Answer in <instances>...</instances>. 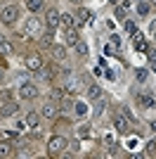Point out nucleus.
<instances>
[{
	"label": "nucleus",
	"instance_id": "obj_24",
	"mask_svg": "<svg viewBox=\"0 0 156 159\" xmlns=\"http://www.w3.org/2000/svg\"><path fill=\"white\" fill-rule=\"evenodd\" d=\"M64 98V90L59 88V90H52V100H62Z\"/></svg>",
	"mask_w": 156,
	"mask_h": 159
},
{
	"label": "nucleus",
	"instance_id": "obj_5",
	"mask_svg": "<svg viewBox=\"0 0 156 159\" xmlns=\"http://www.w3.org/2000/svg\"><path fill=\"white\" fill-rule=\"evenodd\" d=\"M0 19L5 21V24H14L17 21V7H2V14H0Z\"/></svg>",
	"mask_w": 156,
	"mask_h": 159
},
{
	"label": "nucleus",
	"instance_id": "obj_25",
	"mask_svg": "<svg viewBox=\"0 0 156 159\" xmlns=\"http://www.w3.org/2000/svg\"><path fill=\"white\" fill-rule=\"evenodd\" d=\"M43 43H45V45H50V43H52V29L45 33V36H43Z\"/></svg>",
	"mask_w": 156,
	"mask_h": 159
},
{
	"label": "nucleus",
	"instance_id": "obj_13",
	"mask_svg": "<svg viewBox=\"0 0 156 159\" xmlns=\"http://www.w3.org/2000/svg\"><path fill=\"white\" fill-rule=\"evenodd\" d=\"M26 5L31 12H40V7H43V0H26Z\"/></svg>",
	"mask_w": 156,
	"mask_h": 159
},
{
	"label": "nucleus",
	"instance_id": "obj_22",
	"mask_svg": "<svg viewBox=\"0 0 156 159\" xmlns=\"http://www.w3.org/2000/svg\"><path fill=\"white\" fill-rule=\"evenodd\" d=\"M10 150H12V147L7 145V143H0V157H7V154H10Z\"/></svg>",
	"mask_w": 156,
	"mask_h": 159
},
{
	"label": "nucleus",
	"instance_id": "obj_6",
	"mask_svg": "<svg viewBox=\"0 0 156 159\" xmlns=\"http://www.w3.org/2000/svg\"><path fill=\"white\" fill-rule=\"evenodd\" d=\"M26 66H28L31 71L43 69V57H40V55H28V57H26Z\"/></svg>",
	"mask_w": 156,
	"mask_h": 159
},
{
	"label": "nucleus",
	"instance_id": "obj_26",
	"mask_svg": "<svg viewBox=\"0 0 156 159\" xmlns=\"http://www.w3.org/2000/svg\"><path fill=\"white\" fill-rule=\"evenodd\" d=\"M147 79V71H144V69H137V81H144Z\"/></svg>",
	"mask_w": 156,
	"mask_h": 159
},
{
	"label": "nucleus",
	"instance_id": "obj_7",
	"mask_svg": "<svg viewBox=\"0 0 156 159\" xmlns=\"http://www.w3.org/2000/svg\"><path fill=\"white\" fill-rule=\"evenodd\" d=\"M26 33H40V21L36 19V17H31V19L26 21Z\"/></svg>",
	"mask_w": 156,
	"mask_h": 159
},
{
	"label": "nucleus",
	"instance_id": "obj_16",
	"mask_svg": "<svg viewBox=\"0 0 156 159\" xmlns=\"http://www.w3.org/2000/svg\"><path fill=\"white\" fill-rule=\"evenodd\" d=\"M62 24H64V26H69V29H73V14L64 12V14H62Z\"/></svg>",
	"mask_w": 156,
	"mask_h": 159
},
{
	"label": "nucleus",
	"instance_id": "obj_18",
	"mask_svg": "<svg viewBox=\"0 0 156 159\" xmlns=\"http://www.w3.org/2000/svg\"><path fill=\"white\" fill-rule=\"evenodd\" d=\"M140 102H142L144 107H154V98H151V95H140Z\"/></svg>",
	"mask_w": 156,
	"mask_h": 159
},
{
	"label": "nucleus",
	"instance_id": "obj_31",
	"mask_svg": "<svg viewBox=\"0 0 156 159\" xmlns=\"http://www.w3.org/2000/svg\"><path fill=\"white\" fill-rule=\"evenodd\" d=\"M151 126H154V128H156V121H154V124H151Z\"/></svg>",
	"mask_w": 156,
	"mask_h": 159
},
{
	"label": "nucleus",
	"instance_id": "obj_21",
	"mask_svg": "<svg viewBox=\"0 0 156 159\" xmlns=\"http://www.w3.org/2000/svg\"><path fill=\"white\" fill-rule=\"evenodd\" d=\"M38 79H43V81H50V79H52V71H50V69H43V71L38 69Z\"/></svg>",
	"mask_w": 156,
	"mask_h": 159
},
{
	"label": "nucleus",
	"instance_id": "obj_14",
	"mask_svg": "<svg viewBox=\"0 0 156 159\" xmlns=\"http://www.w3.org/2000/svg\"><path fill=\"white\" fill-rule=\"evenodd\" d=\"M14 112H17V105H14V102H7V105L2 107V116H12Z\"/></svg>",
	"mask_w": 156,
	"mask_h": 159
},
{
	"label": "nucleus",
	"instance_id": "obj_27",
	"mask_svg": "<svg viewBox=\"0 0 156 159\" xmlns=\"http://www.w3.org/2000/svg\"><path fill=\"white\" fill-rule=\"evenodd\" d=\"M156 152V143H149V145H147V154H154Z\"/></svg>",
	"mask_w": 156,
	"mask_h": 159
},
{
	"label": "nucleus",
	"instance_id": "obj_10",
	"mask_svg": "<svg viewBox=\"0 0 156 159\" xmlns=\"http://www.w3.org/2000/svg\"><path fill=\"white\" fill-rule=\"evenodd\" d=\"M54 114H57V107L54 105H45L43 107V116H45V119H54Z\"/></svg>",
	"mask_w": 156,
	"mask_h": 159
},
{
	"label": "nucleus",
	"instance_id": "obj_28",
	"mask_svg": "<svg viewBox=\"0 0 156 159\" xmlns=\"http://www.w3.org/2000/svg\"><path fill=\"white\" fill-rule=\"evenodd\" d=\"M149 62H151V64H156V50H149Z\"/></svg>",
	"mask_w": 156,
	"mask_h": 159
},
{
	"label": "nucleus",
	"instance_id": "obj_15",
	"mask_svg": "<svg viewBox=\"0 0 156 159\" xmlns=\"http://www.w3.org/2000/svg\"><path fill=\"white\" fill-rule=\"evenodd\" d=\"M66 43H69V45H76V43H78V33L73 31V29L66 31Z\"/></svg>",
	"mask_w": 156,
	"mask_h": 159
},
{
	"label": "nucleus",
	"instance_id": "obj_3",
	"mask_svg": "<svg viewBox=\"0 0 156 159\" xmlns=\"http://www.w3.org/2000/svg\"><path fill=\"white\" fill-rule=\"evenodd\" d=\"M59 21H62V14L57 12V10H47V14H45V24H47V29H54L59 26Z\"/></svg>",
	"mask_w": 156,
	"mask_h": 159
},
{
	"label": "nucleus",
	"instance_id": "obj_4",
	"mask_svg": "<svg viewBox=\"0 0 156 159\" xmlns=\"http://www.w3.org/2000/svg\"><path fill=\"white\" fill-rule=\"evenodd\" d=\"M19 95H21V100H33L36 95H38V88L33 86V83H21Z\"/></svg>",
	"mask_w": 156,
	"mask_h": 159
},
{
	"label": "nucleus",
	"instance_id": "obj_11",
	"mask_svg": "<svg viewBox=\"0 0 156 159\" xmlns=\"http://www.w3.org/2000/svg\"><path fill=\"white\" fill-rule=\"evenodd\" d=\"M52 57H54V60H64V57H66V50L62 45H54V48H52Z\"/></svg>",
	"mask_w": 156,
	"mask_h": 159
},
{
	"label": "nucleus",
	"instance_id": "obj_9",
	"mask_svg": "<svg viewBox=\"0 0 156 159\" xmlns=\"http://www.w3.org/2000/svg\"><path fill=\"white\" fill-rule=\"evenodd\" d=\"M12 52H14V48L10 45L7 40H0V55H2V57H7V55H12Z\"/></svg>",
	"mask_w": 156,
	"mask_h": 159
},
{
	"label": "nucleus",
	"instance_id": "obj_8",
	"mask_svg": "<svg viewBox=\"0 0 156 159\" xmlns=\"http://www.w3.org/2000/svg\"><path fill=\"white\" fill-rule=\"evenodd\" d=\"M38 121H40L38 112H28V114H26V124H28L31 128H36V126H38Z\"/></svg>",
	"mask_w": 156,
	"mask_h": 159
},
{
	"label": "nucleus",
	"instance_id": "obj_12",
	"mask_svg": "<svg viewBox=\"0 0 156 159\" xmlns=\"http://www.w3.org/2000/svg\"><path fill=\"white\" fill-rule=\"evenodd\" d=\"M88 98H90V100H99V98H102V88H99V86H92L90 90H88Z\"/></svg>",
	"mask_w": 156,
	"mask_h": 159
},
{
	"label": "nucleus",
	"instance_id": "obj_17",
	"mask_svg": "<svg viewBox=\"0 0 156 159\" xmlns=\"http://www.w3.org/2000/svg\"><path fill=\"white\" fill-rule=\"evenodd\" d=\"M76 50H78L80 57H88V45H85L83 40H78V43H76Z\"/></svg>",
	"mask_w": 156,
	"mask_h": 159
},
{
	"label": "nucleus",
	"instance_id": "obj_20",
	"mask_svg": "<svg viewBox=\"0 0 156 159\" xmlns=\"http://www.w3.org/2000/svg\"><path fill=\"white\" fill-rule=\"evenodd\" d=\"M76 114L78 116H85V114H88V107H85L83 102H76Z\"/></svg>",
	"mask_w": 156,
	"mask_h": 159
},
{
	"label": "nucleus",
	"instance_id": "obj_2",
	"mask_svg": "<svg viewBox=\"0 0 156 159\" xmlns=\"http://www.w3.org/2000/svg\"><path fill=\"white\" fill-rule=\"evenodd\" d=\"M114 126H116V131H118V133H128V128H130V119L125 116L123 112H116V114H114Z\"/></svg>",
	"mask_w": 156,
	"mask_h": 159
},
{
	"label": "nucleus",
	"instance_id": "obj_1",
	"mask_svg": "<svg viewBox=\"0 0 156 159\" xmlns=\"http://www.w3.org/2000/svg\"><path fill=\"white\" fill-rule=\"evenodd\" d=\"M47 150H50V154H59L66 150V138H62V135H52L50 143H47Z\"/></svg>",
	"mask_w": 156,
	"mask_h": 159
},
{
	"label": "nucleus",
	"instance_id": "obj_23",
	"mask_svg": "<svg viewBox=\"0 0 156 159\" xmlns=\"http://www.w3.org/2000/svg\"><path fill=\"white\" fill-rule=\"evenodd\" d=\"M137 12H140V14H147V12H149V5H147V2H140V5H137Z\"/></svg>",
	"mask_w": 156,
	"mask_h": 159
},
{
	"label": "nucleus",
	"instance_id": "obj_19",
	"mask_svg": "<svg viewBox=\"0 0 156 159\" xmlns=\"http://www.w3.org/2000/svg\"><path fill=\"white\" fill-rule=\"evenodd\" d=\"M88 19H90V12H88V10H80V12H78V24H85Z\"/></svg>",
	"mask_w": 156,
	"mask_h": 159
},
{
	"label": "nucleus",
	"instance_id": "obj_30",
	"mask_svg": "<svg viewBox=\"0 0 156 159\" xmlns=\"http://www.w3.org/2000/svg\"><path fill=\"white\" fill-rule=\"evenodd\" d=\"M0 81H2V71H0Z\"/></svg>",
	"mask_w": 156,
	"mask_h": 159
},
{
	"label": "nucleus",
	"instance_id": "obj_29",
	"mask_svg": "<svg viewBox=\"0 0 156 159\" xmlns=\"http://www.w3.org/2000/svg\"><path fill=\"white\" fill-rule=\"evenodd\" d=\"M111 2H114V5H116V2H121V0H111Z\"/></svg>",
	"mask_w": 156,
	"mask_h": 159
}]
</instances>
